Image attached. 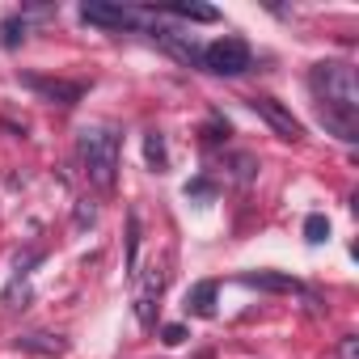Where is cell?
I'll use <instances>...</instances> for the list:
<instances>
[{
  "label": "cell",
  "mask_w": 359,
  "mask_h": 359,
  "mask_svg": "<svg viewBox=\"0 0 359 359\" xmlns=\"http://www.w3.org/2000/svg\"><path fill=\"white\" fill-rule=\"evenodd\" d=\"M309 89L317 97L325 131L346 140V144H355L359 140V85H355V68H346V64H313L309 68Z\"/></svg>",
  "instance_id": "obj_1"
},
{
  "label": "cell",
  "mask_w": 359,
  "mask_h": 359,
  "mask_svg": "<svg viewBox=\"0 0 359 359\" xmlns=\"http://www.w3.org/2000/svg\"><path fill=\"white\" fill-rule=\"evenodd\" d=\"M118 152H123V144H118V131L114 127H106V123L81 127L76 156L85 165V177H89L97 191H110L114 187V177H118Z\"/></svg>",
  "instance_id": "obj_2"
},
{
  "label": "cell",
  "mask_w": 359,
  "mask_h": 359,
  "mask_svg": "<svg viewBox=\"0 0 359 359\" xmlns=\"http://www.w3.org/2000/svg\"><path fill=\"white\" fill-rule=\"evenodd\" d=\"M203 68L216 76H241V72H250V47L241 39H220V43L203 47Z\"/></svg>",
  "instance_id": "obj_3"
},
{
  "label": "cell",
  "mask_w": 359,
  "mask_h": 359,
  "mask_svg": "<svg viewBox=\"0 0 359 359\" xmlns=\"http://www.w3.org/2000/svg\"><path fill=\"white\" fill-rule=\"evenodd\" d=\"M81 22L102 26V30H131L135 13L127 5H110V0H85V5H81Z\"/></svg>",
  "instance_id": "obj_4"
},
{
  "label": "cell",
  "mask_w": 359,
  "mask_h": 359,
  "mask_svg": "<svg viewBox=\"0 0 359 359\" xmlns=\"http://www.w3.org/2000/svg\"><path fill=\"white\" fill-rule=\"evenodd\" d=\"M250 106H254L271 127H275V135H279V140H292V144H296V140H304V127H300V123L292 118V110H283L275 97H250Z\"/></svg>",
  "instance_id": "obj_5"
},
{
  "label": "cell",
  "mask_w": 359,
  "mask_h": 359,
  "mask_svg": "<svg viewBox=\"0 0 359 359\" xmlns=\"http://www.w3.org/2000/svg\"><path fill=\"white\" fill-rule=\"evenodd\" d=\"M22 85H30L43 102H60V106H76L85 97V89L76 81H55V76H22Z\"/></svg>",
  "instance_id": "obj_6"
},
{
  "label": "cell",
  "mask_w": 359,
  "mask_h": 359,
  "mask_svg": "<svg viewBox=\"0 0 359 359\" xmlns=\"http://www.w3.org/2000/svg\"><path fill=\"white\" fill-rule=\"evenodd\" d=\"M156 43L173 55V60H182L191 68H203V47L191 39V34H173V30H156Z\"/></svg>",
  "instance_id": "obj_7"
},
{
  "label": "cell",
  "mask_w": 359,
  "mask_h": 359,
  "mask_svg": "<svg viewBox=\"0 0 359 359\" xmlns=\"http://www.w3.org/2000/svg\"><path fill=\"white\" fill-rule=\"evenodd\" d=\"M187 309H191L195 317H216V283H212V279L195 283L191 296H187Z\"/></svg>",
  "instance_id": "obj_8"
},
{
  "label": "cell",
  "mask_w": 359,
  "mask_h": 359,
  "mask_svg": "<svg viewBox=\"0 0 359 359\" xmlns=\"http://www.w3.org/2000/svg\"><path fill=\"white\" fill-rule=\"evenodd\" d=\"M144 156H148V165H152L156 173H165V169H169V152H165V140H161L156 131H148V135H144Z\"/></svg>",
  "instance_id": "obj_9"
},
{
  "label": "cell",
  "mask_w": 359,
  "mask_h": 359,
  "mask_svg": "<svg viewBox=\"0 0 359 359\" xmlns=\"http://www.w3.org/2000/svg\"><path fill=\"white\" fill-rule=\"evenodd\" d=\"M241 283H250V287H266V292H292L296 287V279H287V275H241Z\"/></svg>",
  "instance_id": "obj_10"
},
{
  "label": "cell",
  "mask_w": 359,
  "mask_h": 359,
  "mask_svg": "<svg viewBox=\"0 0 359 359\" xmlns=\"http://www.w3.org/2000/svg\"><path fill=\"white\" fill-rule=\"evenodd\" d=\"M173 18H187V22H220V13L212 5H169Z\"/></svg>",
  "instance_id": "obj_11"
},
{
  "label": "cell",
  "mask_w": 359,
  "mask_h": 359,
  "mask_svg": "<svg viewBox=\"0 0 359 359\" xmlns=\"http://www.w3.org/2000/svg\"><path fill=\"white\" fill-rule=\"evenodd\" d=\"M135 262H140V216L131 212L127 216V271L135 275Z\"/></svg>",
  "instance_id": "obj_12"
},
{
  "label": "cell",
  "mask_w": 359,
  "mask_h": 359,
  "mask_svg": "<svg viewBox=\"0 0 359 359\" xmlns=\"http://www.w3.org/2000/svg\"><path fill=\"white\" fill-rule=\"evenodd\" d=\"M325 237H330V220H325L321 212H313V216L304 220V241H309V245H321Z\"/></svg>",
  "instance_id": "obj_13"
},
{
  "label": "cell",
  "mask_w": 359,
  "mask_h": 359,
  "mask_svg": "<svg viewBox=\"0 0 359 359\" xmlns=\"http://www.w3.org/2000/svg\"><path fill=\"white\" fill-rule=\"evenodd\" d=\"M26 39V22L22 18H5V26H0V43L5 47H18Z\"/></svg>",
  "instance_id": "obj_14"
},
{
  "label": "cell",
  "mask_w": 359,
  "mask_h": 359,
  "mask_svg": "<svg viewBox=\"0 0 359 359\" xmlns=\"http://www.w3.org/2000/svg\"><path fill=\"white\" fill-rule=\"evenodd\" d=\"M18 346H26V351H43V355H60L64 351V342L55 338V342H43V334H34V338H22Z\"/></svg>",
  "instance_id": "obj_15"
},
{
  "label": "cell",
  "mask_w": 359,
  "mask_h": 359,
  "mask_svg": "<svg viewBox=\"0 0 359 359\" xmlns=\"http://www.w3.org/2000/svg\"><path fill=\"white\" fill-rule=\"evenodd\" d=\"M93 220H97V212H93V203H89V199H81V203H76V233H85V229H93Z\"/></svg>",
  "instance_id": "obj_16"
},
{
  "label": "cell",
  "mask_w": 359,
  "mask_h": 359,
  "mask_svg": "<svg viewBox=\"0 0 359 359\" xmlns=\"http://www.w3.org/2000/svg\"><path fill=\"white\" fill-rule=\"evenodd\" d=\"M161 342H165V346L187 342V325H177V321H173V325H161Z\"/></svg>",
  "instance_id": "obj_17"
},
{
  "label": "cell",
  "mask_w": 359,
  "mask_h": 359,
  "mask_svg": "<svg viewBox=\"0 0 359 359\" xmlns=\"http://www.w3.org/2000/svg\"><path fill=\"white\" fill-rule=\"evenodd\" d=\"M216 187L208 182V177H199V182H187V199H212Z\"/></svg>",
  "instance_id": "obj_18"
},
{
  "label": "cell",
  "mask_w": 359,
  "mask_h": 359,
  "mask_svg": "<svg viewBox=\"0 0 359 359\" xmlns=\"http://www.w3.org/2000/svg\"><path fill=\"white\" fill-rule=\"evenodd\" d=\"M233 165H237V177H241V182H250V177H254V169H258V165H254V156H237Z\"/></svg>",
  "instance_id": "obj_19"
},
{
  "label": "cell",
  "mask_w": 359,
  "mask_h": 359,
  "mask_svg": "<svg viewBox=\"0 0 359 359\" xmlns=\"http://www.w3.org/2000/svg\"><path fill=\"white\" fill-rule=\"evenodd\" d=\"M355 351H359V338H346L342 342V359H355Z\"/></svg>",
  "instance_id": "obj_20"
}]
</instances>
